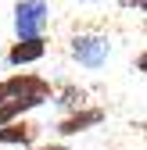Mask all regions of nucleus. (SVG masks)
I'll return each mask as SVG.
<instances>
[{
  "label": "nucleus",
  "instance_id": "nucleus-2",
  "mask_svg": "<svg viewBox=\"0 0 147 150\" xmlns=\"http://www.w3.org/2000/svg\"><path fill=\"white\" fill-rule=\"evenodd\" d=\"M68 54H72V61H76L79 68L97 71V68L108 64V57H111V40L101 36V32H79V36L68 40Z\"/></svg>",
  "mask_w": 147,
  "mask_h": 150
},
{
  "label": "nucleus",
  "instance_id": "nucleus-11",
  "mask_svg": "<svg viewBox=\"0 0 147 150\" xmlns=\"http://www.w3.org/2000/svg\"><path fill=\"white\" fill-rule=\"evenodd\" d=\"M122 4H129V7H136V11L147 14V0H122Z\"/></svg>",
  "mask_w": 147,
  "mask_h": 150
},
{
  "label": "nucleus",
  "instance_id": "nucleus-12",
  "mask_svg": "<svg viewBox=\"0 0 147 150\" xmlns=\"http://www.w3.org/2000/svg\"><path fill=\"white\" fill-rule=\"evenodd\" d=\"M133 129H140V136H143V143H147V122H136Z\"/></svg>",
  "mask_w": 147,
  "mask_h": 150
},
{
  "label": "nucleus",
  "instance_id": "nucleus-5",
  "mask_svg": "<svg viewBox=\"0 0 147 150\" xmlns=\"http://www.w3.org/2000/svg\"><path fill=\"white\" fill-rule=\"evenodd\" d=\"M40 136H43V125L32 122V118H22V122H11V125L0 129V146L32 150V146H40Z\"/></svg>",
  "mask_w": 147,
  "mask_h": 150
},
{
  "label": "nucleus",
  "instance_id": "nucleus-1",
  "mask_svg": "<svg viewBox=\"0 0 147 150\" xmlns=\"http://www.w3.org/2000/svg\"><path fill=\"white\" fill-rule=\"evenodd\" d=\"M50 97H54V82L36 75V71H14L7 79H0V104L4 100H43V104H50Z\"/></svg>",
  "mask_w": 147,
  "mask_h": 150
},
{
  "label": "nucleus",
  "instance_id": "nucleus-6",
  "mask_svg": "<svg viewBox=\"0 0 147 150\" xmlns=\"http://www.w3.org/2000/svg\"><path fill=\"white\" fill-rule=\"evenodd\" d=\"M43 54H47V36H43V40H18V43H11V50H7V64H11V68L36 64V61H43Z\"/></svg>",
  "mask_w": 147,
  "mask_h": 150
},
{
  "label": "nucleus",
  "instance_id": "nucleus-9",
  "mask_svg": "<svg viewBox=\"0 0 147 150\" xmlns=\"http://www.w3.org/2000/svg\"><path fill=\"white\" fill-rule=\"evenodd\" d=\"M32 150H68L65 139H54V143H40V146H32Z\"/></svg>",
  "mask_w": 147,
  "mask_h": 150
},
{
  "label": "nucleus",
  "instance_id": "nucleus-10",
  "mask_svg": "<svg viewBox=\"0 0 147 150\" xmlns=\"http://www.w3.org/2000/svg\"><path fill=\"white\" fill-rule=\"evenodd\" d=\"M136 71H143V75H147V50H140V54H136Z\"/></svg>",
  "mask_w": 147,
  "mask_h": 150
},
{
  "label": "nucleus",
  "instance_id": "nucleus-7",
  "mask_svg": "<svg viewBox=\"0 0 147 150\" xmlns=\"http://www.w3.org/2000/svg\"><path fill=\"white\" fill-rule=\"evenodd\" d=\"M36 107H43V100H4V104H0V129L11 125V122H22Z\"/></svg>",
  "mask_w": 147,
  "mask_h": 150
},
{
  "label": "nucleus",
  "instance_id": "nucleus-4",
  "mask_svg": "<svg viewBox=\"0 0 147 150\" xmlns=\"http://www.w3.org/2000/svg\"><path fill=\"white\" fill-rule=\"evenodd\" d=\"M104 122H108V107L86 104V107H79V111H72V115H65L58 125H54V132H58L61 139H72V136L90 132V129H101Z\"/></svg>",
  "mask_w": 147,
  "mask_h": 150
},
{
  "label": "nucleus",
  "instance_id": "nucleus-3",
  "mask_svg": "<svg viewBox=\"0 0 147 150\" xmlns=\"http://www.w3.org/2000/svg\"><path fill=\"white\" fill-rule=\"evenodd\" d=\"M50 22L47 0H18L14 4V36L18 40H43Z\"/></svg>",
  "mask_w": 147,
  "mask_h": 150
},
{
  "label": "nucleus",
  "instance_id": "nucleus-8",
  "mask_svg": "<svg viewBox=\"0 0 147 150\" xmlns=\"http://www.w3.org/2000/svg\"><path fill=\"white\" fill-rule=\"evenodd\" d=\"M86 100V93L79 89V86H54V97H50V104H58V107H65L68 111V115H72V111H79V107H86L83 104Z\"/></svg>",
  "mask_w": 147,
  "mask_h": 150
}]
</instances>
